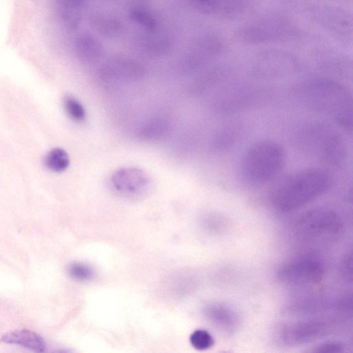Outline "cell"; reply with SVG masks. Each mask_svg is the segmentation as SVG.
I'll use <instances>...</instances> for the list:
<instances>
[{
	"instance_id": "8fae6325",
	"label": "cell",
	"mask_w": 353,
	"mask_h": 353,
	"mask_svg": "<svg viewBox=\"0 0 353 353\" xmlns=\"http://www.w3.org/2000/svg\"><path fill=\"white\" fill-rule=\"evenodd\" d=\"M326 331L327 325L323 321H303L286 325L281 330L279 337L286 344L297 345L315 340Z\"/></svg>"
},
{
	"instance_id": "ba28073f",
	"label": "cell",
	"mask_w": 353,
	"mask_h": 353,
	"mask_svg": "<svg viewBox=\"0 0 353 353\" xmlns=\"http://www.w3.org/2000/svg\"><path fill=\"white\" fill-rule=\"evenodd\" d=\"M314 16L318 23L336 39L348 42L352 39V17L337 6L323 5L315 8Z\"/></svg>"
},
{
	"instance_id": "30bf717a",
	"label": "cell",
	"mask_w": 353,
	"mask_h": 353,
	"mask_svg": "<svg viewBox=\"0 0 353 353\" xmlns=\"http://www.w3.org/2000/svg\"><path fill=\"white\" fill-rule=\"evenodd\" d=\"M145 68L134 60L125 57H114L101 68L100 77L105 80L130 81L142 78Z\"/></svg>"
},
{
	"instance_id": "8992f818",
	"label": "cell",
	"mask_w": 353,
	"mask_h": 353,
	"mask_svg": "<svg viewBox=\"0 0 353 353\" xmlns=\"http://www.w3.org/2000/svg\"><path fill=\"white\" fill-rule=\"evenodd\" d=\"M342 221L334 211L316 208L304 213L297 220L298 232L307 237L329 239L335 237L342 230Z\"/></svg>"
},
{
	"instance_id": "cb8c5ba5",
	"label": "cell",
	"mask_w": 353,
	"mask_h": 353,
	"mask_svg": "<svg viewBox=\"0 0 353 353\" xmlns=\"http://www.w3.org/2000/svg\"><path fill=\"white\" fill-rule=\"evenodd\" d=\"M343 348V343L338 341H330L317 345L312 351L314 352L332 353L341 352Z\"/></svg>"
},
{
	"instance_id": "ffe728a7",
	"label": "cell",
	"mask_w": 353,
	"mask_h": 353,
	"mask_svg": "<svg viewBox=\"0 0 353 353\" xmlns=\"http://www.w3.org/2000/svg\"><path fill=\"white\" fill-rule=\"evenodd\" d=\"M63 104L66 113L70 118L77 122L84 121L86 115L85 110L76 98L67 96L64 99Z\"/></svg>"
},
{
	"instance_id": "7a4b0ae2",
	"label": "cell",
	"mask_w": 353,
	"mask_h": 353,
	"mask_svg": "<svg viewBox=\"0 0 353 353\" xmlns=\"http://www.w3.org/2000/svg\"><path fill=\"white\" fill-rule=\"evenodd\" d=\"M331 181L329 173L320 168L297 170L276 187L272 196L273 205L282 212L294 210L324 194Z\"/></svg>"
},
{
	"instance_id": "3957f363",
	"label": "cell",
	"mask_w": 353,
	"mask_h": 353,
	"mask_svg": "<svg viewBox=\"0 0 353 353\" xmlns=\"http://www.w3.org/2000/svg\"><path fill=\"white\" fill-rule=\"evenodd\" d=\"M285 150L276 141L263 140L251 145L243 157L240 174L249 185H261L274 179L283 170Z\"/></svg>"
},
{
	"instance_id": "52a82bcc",
	"label": "cell",
	"mask_w": 353,
	"mask_h": 353,
	"mask_svg": "<svg viewBox=\"0 0 353 353\" xmlns=\"http://www.w3.org/2000/svg\"><path fill=\"white\" fill-rule=\"evenodd\" d=\"M323 274L321 263L312 258H301L283 265L277 272L278 280L288 285H304L319 281Z\"/></svg>"
},
{
	"instance_id": "44dd1931",
	"label": "cell",
	"mask_w": 353,
	"mask_h": 353,
	"mask_svg": "<svg viewBox=\"0 0 353 353\" xmlns=\"http://www.w3.org/2000/svg\"><path fill=\"white\" fill-rule=\"evenodd\" d=\"M129 17L132 21L148 30H153L157 26L156 19L148 12L140 8L130 10Z\"/></svg>"
},
{
	"instance_id": "4fadbf2b",
	"label": "cell",
	"mask_w": 353,
	"mask_h": 353,
	"mask_svg": "<svg viewBox=\"0 0 353 353\" xmlns=\"http://www.w3.org/2000/svg\"><path fill=\"white\" fill-rule=\"evenodd\" d=\"M222 43L215 37L204 38L198 43L195 51L188 62V68H198L216 59L222 51Z\"/></svg>"
},
{
	"instance_id": "2e32d148",
	"label": "cell",
	"mask_w": 353,
	"mask_h": 353,
	"mask_svg": "<svg viewBox=\"0 0 353 353\" xmlns=\"http://www.w3.org/2000/svg\"><path fill=\"white\" fill-rule=\"evenodd\" d=\"M1 341L7 343L17 344L37 352H43L46 348L41 336L27 330L8 332L2 336Z\"/></svg>"
},
{
	"instance_id": "277c9868",
	"label": "cell",
	"mask_w": 353,
	"mask_h": 353,
	"mask_svg": "<svg viewBox=\"0 0 353 353\" xmlns=\"http://www.w3.org/2000/svg\"><path fill=\"white\" fill-rule=\"evenodd\" d=\"M296 142L301 150L328 166H339L345 158L346 147L342 136L323 123L314 122L302 128Z\"/></svg>"
},
{
	"instance_id": "9c48e42d",
	"label": "cell",
	"mask_w": 353,
	"mask_h": 353,
	"mask_svg": "<svg viewBox=\"0 0 353 353\" xmlns=\"http://www.w3.org/2000/svg\"><path fill=\"white\" fill-rule=\"evenodd\" d=\"M110 183L113 189L125 196L141 195L149 185L145 172L135 167H125L117 170L112 175Z\"/></svg>"
},
{
	"instance_id": "d6986e66",
	"label": "cell",
	"mask_w": 353,
	"mask_h": 353,
	"mask_svg": "<svg viewBox=\"0 0 353 353\" xmlns=\"http://www.w3.org/2000/svg\"><path fill=\"white\" fill-rule=\"evenodd\" d=\"M206 315L214 323L225 327L232 326L236 321L234 315L221 305L209 306L206 308Z\"/></svg>"
},
{
	"instance_id": "5b68a950",
	"label": "cell",
	"mask_w": 353,
	"mask_h": 353,
	"mask_svg": "<svg viewBox=\"0 0 353 353\" xmlns=\"http://www.w3.org/2000/svg\"><path fill=\"white\" fill-rule=\"evenodd\" d=\"M294 32V28L286 17L270 14L259 18L245 26L239 32L243 41L261 44L285 39Z\"/></svg>"
},
{
	"instance_id": "e0dca14e",
	"label": "cell",
	"mask_w": 353,
	"mask_h": 353,
	"mask_svg": "<svg viewBox=\"0 0 353 353\" xmlns=\"http://www.w3.org/2000/svg\"><path fill=\"white\" fill-rule=\"evenodd\" d=\"M93 28L101 34L113 37L121 32L122 24L116 18L103 14H97L92 17Z\"/></svg>"
},
{
	"instance_id": "7402d4cb",
	"label": "cell",
	"mask_w": 353,
	"mask_h": 353,
	"mask_svg": "<svg viewBox=\"0 0 353 353\" xmlns=\"http://www.w3.org/2000/svg\"><path fill=\"white\" fill-rule=\"evenodd\" d=\"M192 345L196 350H203L211 347L214 343L212 336L204 330H196L190 336Z\"/></svg>"
},
{
	"instance_id": "603a6c76",
	"label": "cell",
	"mask_w": 353,
	"mask_h": 353,
	"mask_svg": "<svg viewBox=\"0 0 353 353\" xmlns=\"http://www.w3.org/2000/svg\"><path fill=\"white\" fill-rule=\"evenodd\" d=\"M69 275L78 281H87L93 276L92 270L86 265L74 263L68 268Z\"/></svg>"
},
{
	"instance_id": "9a60e30c",
	"label": "cell",
	"mask_w": 353,
	"mask_h": 353,
	"mask_svg": "<svg viewBox=\"0 0 353 353\" xmlns=\"http://www.w3.org/2000/svg\"><path fill=\"white\" fill-rule=\"evenodd\" d=\"M74 50L77 57L85 63L97 61L103 53L101 43L93 36L83 33L79 34L74 41Z\"/></svg>"
},
{
	"instance_id": "6da1fadb",
	"label": "cell",
	"mask_w": 353,
	"mask_h": 353,
	"mask_svg": "<svg viewBox=\"0 0 353 353\" xmlns=\"http://www.w3.org/2000/svg\"><path fill=\"white\" fill-rule=\"evenodd\" d=\"M293 94L310 110L323 114L346 130L352 127V99L348 88L336 81L314 79L296 86Z\"/></svg>"
},
{
	"instance_id": "5bb4252c",
	"label": "cell",
	"mask_w": 353,
	"mask_h": 353,
	"mask_svg": "<svg viewBox=\"0 0 353 353\" xmlns=\"http://www.w3.org/2000/svg\"><path fill=\"white\" fill-rule=\"evenodd\" d=\"M172 130L170 121L164 117H156L145 121L137 130V136L145 141H161Z\"/></svg>"
},
{
	"instance_id": "7c38bea8",
	"label": "cell",
	"mask_w": 353,
	"mask_h": 353,
	"mask_svg": "<svg viewBox=\"0 0 353 353\" xmlns=\"http://www.w3.org/2000/svg\"><path fill=\"white\" fill-rule=\"evenodd\" d=\"M199 12L213 16L230 17L238 15L245 6L244 0H190Z\"/></svg>"
},
{
	"instance_id": "ac0fdd59",
	"label": "cell",
	"mask_w": 353,
	"mask_h": 353,
	"mask_svg": "<svg viewBox=\"0 0 353 353\" xmlns=\"http://www.w3.org/2000/svg\"><path fill=\"white\" fill-rule=\"evenodd\" d=\"M44 163L50 170L54 172H61L68 168L70 159L64 150L56 148L52 149L45 156Z\"/></svg>"
},
{
	"instance_id": "d4e9b609",
	"label": "cell",
	"mask_w": 353,
	"mask_h": 353,
	"mask_svg": "<svg viewBox=\"0 0 353 353\" xmlns=\"http://www.w3.org/2000/svg\"><path fill=\"white\" fill-rule=\"evenodd\" d=\"M62 4L69 5L77 8L81 7L85 0H61Z\"/></svg>"
}]
</instances>
